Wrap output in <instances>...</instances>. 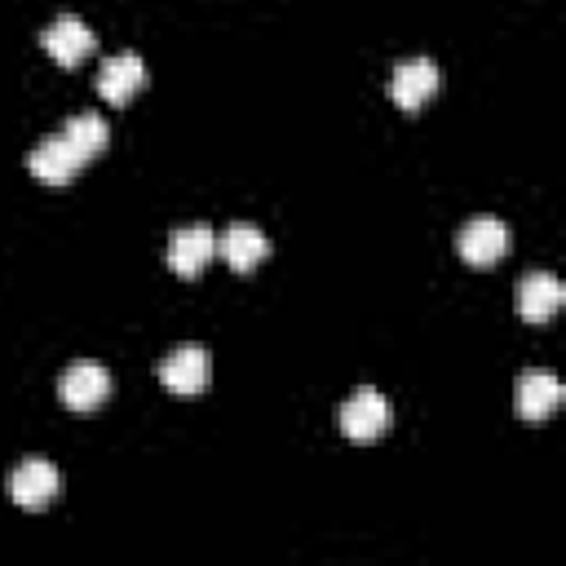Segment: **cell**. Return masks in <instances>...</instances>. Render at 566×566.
Returning a JSON list of instances; mask_svg holds the SVG:
<instances>
[{"mask_svg": "<svg viewBox=\"0 0 566 566\" xmlns=\"http://www.w3.org/2000/svg\"><path fill=\"white\" fill-rule=\"evenodd\" d=\"M106 142H111V133H106L102 115H71L53 137H44L27 155V172L40 186H71L80 177V168L106 150Z\"/></svg>", "mask_w": 566, "mask_h": 566, "instance_id": "1", "label": "cell"}, {"mask_svg": "<svg viewBox=\"0 0 566 566\" xmlns=\"http://www.w3.org/2000/svg\"><path fill=\"white\" fill-rule=\"evenodd\" d=\"M438 84H442V75H438V66H433L429 57H407V62H398V66L389 71V102H394L398 111L416 115V111L438 93Z\"/></svg>", "mask_w": 566, "mask_h": 566, "instance_id": "2", "label": "cell"}, {"mask_svg": "<svg viewBox=\"0 0 566 566\" xmlns=\"http://www.w3.org/2000/svg\"><path fill=\"white\" fill-rule=\"evenodd\" d=\"M57 398H62V407H71V411H97V407L111 398V371H106L102 363L80 358V363H71V367L62 371Z\"/></svg>", "mask_w": 566, "mask_h": 566, "instance_id": "3", "label": "cell"}, {"mask_svg": "<svg viewBox=\"0 0 566 566\" xmlns=\"http://www.w3.org/2000/svg\"><path fill=\"white\" fill-rule=\"evenodd\" d=\"M57 491H62V478H57V469L49 464V460H22L13 473H9V500L18 504V509H27V513H40V509H49L53 500H57Z\"/></svg>", "mask_w": 566, "mask_h": 566, "instance_id": "4", "label": "cell"}, {"mask_svg": "<svg viewBox=\"0 0 566 566\" xmlns=\"http://www.w3.org/2000/svg\"><path fill=\"white\" fill-rule=\"evenodd\" d=\"M455 252H460V261L486 270V265L504 261V252H509V226L495 221V217H473V221L455 234Z\"/></svg>", "mask_w": 566, "mask_h": 566, "instance_id": "5", "label": "cell"}, {"mask_svg": "<svg viewBox=\"0 0 566 566\" xmlns=\"http://www.w3.org/2000/svg\"><path fill=\"white\" fill-rule=\"evenodd\" d=\"M159 385L177 398H195L208 385V354L199 345H177L159 358Z\"/></svg>", "mask_w": 566, "mask_h": 566, "instance_id": "6", "label": "cell"}, {"mask_svg": "<svg viewBox=\"0 0 566 566\" xmlns=\"http://www.w3.org/2000/svg\"><path fill=\"white\" fill-rule=\"evenodd\" d=\"M389 402L380 389H358L345 407H340V433L349 442H376L385 429H389Z\"/></svg>", "mask_w": 566, "mask_h": 566, "instance_id": "7", "label": "cell"}, {"mask_svg": "<svg viewBox=\"0 0 566 566\" xmlns=\"http://www.w3.org/2000/svg\"><path fill=\"white\" fill-rule=\"evenodd\" d=\"M40 49L57 62V66H80L93 49H97V35L75 18V13H62L57 22H49L40 31Z\"/></svg>", "mask_w": 566, "mask_h": 566, "instance_id": "8", "label": "cell"}, {"mask_svg": "<svg viewBox=\"0 0 566 566\" xmlns=\"http://www.w3.org/2000/svg\"><path fill=\"white\" fill-rule=\"evenodd\" d=\"M217 256V234L208 226H177L168 234V270L181 279H195Z\"/></svg>", "mask_w": 566, "mask_h": 566, "instance_id": "9", "label": "cell"}, {"mask_svg": "<svg viewBox=\"0 0 566 566\" xmlns=\"http://www.w3.org/2000/svg\"><path fill=\"white\" fill-rule=\"evenodd\" d=\"M513 407H517V416L526 424L548 420L562 407V380L553 371H522L517 376V389H513Z\"/></svg>", "mask_w": 566, "mask_h": 566, "instance_id": "10", "label": "cell"}, {"mask_svg": "<svg viewBox=\"0 0 566 566\" xmlns=\"http://www.w3.org/2000/svg\"><path fill=\"white\" fill-rule=\"evenodd\" d=\"M146 62L137 57V53H115V57H106L102 62V71H97V93L111 102V106H124L133 93H142L146 88Z\"/></svg>", "mask_w": 566, "mask_h": 566, "instance_id": "11", "label": "cell"}, {"mask_svg": "<svg viewBox=\"0 0 566 566\" xmlns=\"http://www.w3.org/2000/svg\"><path fill=\"white\" fill-rule=\"evenodd\" d=\"M562 301H566V292L548 270H531L517 279V314L526 323H548L562 310Z\"/></svg>", "mask_w": 566, "mask_h": 566, "instance_id": "12", "label": "cell"}, {"mask_svg": "<svg viewBox=\"0 0 566 566\" xmlns=\"http://www.w3.org/2000/svg\"><path fill=\"white\" fill-rule=\"evenodd\" d=\"M217 256H226V265H230L234 274H248V270H256V265L270 256V239H265L256 226L234 221V226L217 239Z\"/></svg>", "mask_w": 566, "mask_h": 566, "instance_id": "13", "label": "cell"}]
</instances>
